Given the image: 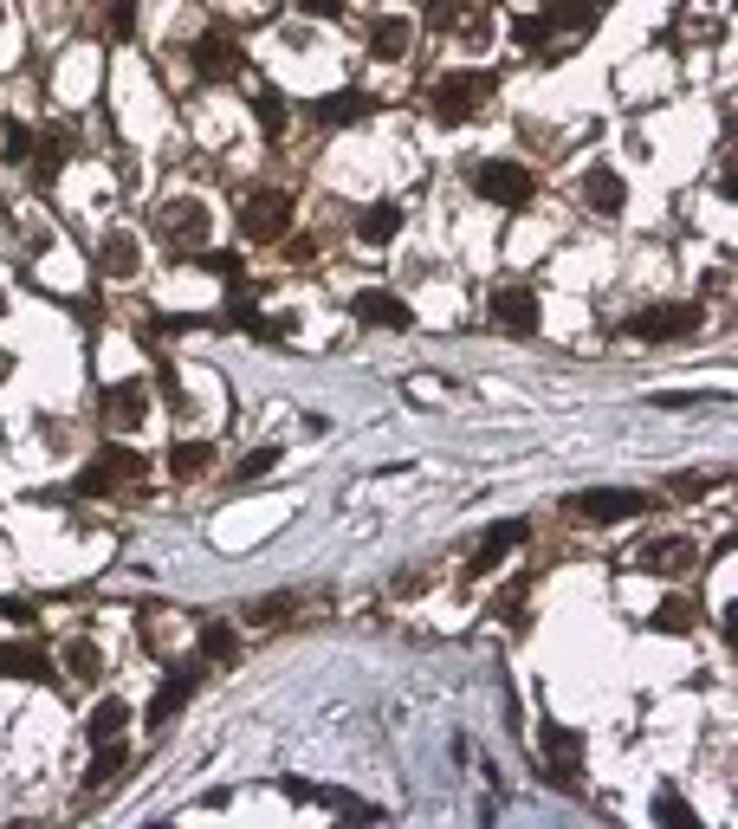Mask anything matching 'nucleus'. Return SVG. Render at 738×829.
<instances>
[{
    "label": "nucleus",
    "instance_id": "obj_1",
    "mask_svg": "<svg viewBox=\"0 0 738 829\" xmlns=\"http://www.w3.org/2000/svg\"><path fill=\"white\" fill-rule=\"evenodd\" d=\"M648 512V492L635 487H590V492H570L564 499V519L570 526H616V519H641Z\"/></svg>",
    "mask_w": 738,
    "mask_h": 829
},
{
    "label": "nucleus",
    "instance_id": "obj_2",
    "mask_svg": "<svg viewBox=\"0 0 738 829\" xmlns=\"http://www.w3.org/2000/svg\"><path fill=\"white\" fill-rule=\"evenodd\" d=\"M473 189H480L492 208H525L531 189H538V176H531L525 162H512V156H492V162L473 169Z\"/></svg>",
    "mask_w": 738,
    "mask_h": 829
},
{
    "label": "nucleus",
    "instance_id": "obj_3",
    "mask_svg": "<svg viewBox=\"0 0 738 829\" xmlns=\"http://www.w3.org/2000/svg\"><path fill=\"white\" fill-rule=\"evenodd\" d=\"M98 421L111 428V435H130V428H143L149 421V382H104L98 389Z\"/></svg>",
    "mask_w": 738,
    "mask_h": 829
},
{
    "label": "nucleus",
    "instance_id": "obj_4",
    "mask_svg": "<svg viewBox=\"0 0 738 829\" xmlns=\"http://www.w3.org/2000/svg\"><path fill=\"white\" fill-rule=\"evenodd\" d=\"M700 331V304H648L628 318V338L641 343H667V338H694Z\"/></svg>",
    "mask_w": 738,
    "mask_h": 829
},
{
    "label": "nucleus",
    "instance_id": "obj_5",
    "mask_svg": "<svg viewBox=\"0 0 738 829\" xmlns=\"http://www.w3.org/2000/svg\"><path fill=\"white\" fill-rule=\"evenodd\" d=\"M486 91H492L486 72H447L441 84H435V117H441V123H467V117L486 104Z\"/></svg>",
    "mask_w": 738,
    "mask_h": 829
},
{
    "label": "nucleus",
    "instance_id": "obj_6",
    "mask_svg": "<svg viewBox=\"0 0 738 829\" xmlns=\"http://www.w3.org/2000/svg\"><path fill=\"white\" fill-rule=\"evenodd\" d=\"M286 227H292V201H286L279 189L247 194V208H240V233H247L253 247H266V240H286Z\"/></svg>",
    "mask_w": 738,
    "mask_h": 829
},
{
    "label": "nucleus",
    "instance_id": "obj_7",
    "mask_svg": "<svg viewBox=\"0 0 738 829\" xmlns=\"http://www.w3.org/2000/svg\"><path fill=\"white\" fill-rule=\"evenodd\" d=\"M195 687H201V661L169 668V680H162V687H156V700H149V726H169V719L182 713L188 700H195Z\"/></svg>",
    "mask_w": 738,
    "mask_h": 829
},
{
    "label": "nucleus",
    "instance_id": "obj_8",
    "mask_svg": "<svg viewBox=\"0 0 738 829\" xmlns=\"http://www.w3.org/2000/svg\"><path fill=\"white\" fill-rule=\"evenodd\" d=\"M188 59H195V72L208 78V84H227V78H240V46L227 33H201L188 46Z\"/></svg>",
    "mask_w": 738,
    "mask_h": 829
},
{
    "label": "nucleus",
    "instance_id": "obj_9",
    "mask_svg": "<svg viewBox=\"0 0 738 829\" xmlns=\"http://www.w3.org/2000/svg\"><path fill=\"white\" fill-rule=\"evenodd\" d=\"M635 565L655 570V577H687V565H694V538H680V531H661V538H648V545L635 551Z\"/></svg>",
    "mask_w": 738,
    "mask_h": 829
},
{
    "label": "nucleus",
    "instance_id": "obj_10",
    "mask_svg": "<svg viewBox=\"0 0 738 829\" xmlns=\"http://www.w3.org/2000/svg\"><path fill=\"white\" fill-rule=\"evenodd\" d=\"M156 233H162V240H176V247H188V253H195V247L208 240V208H201V201H169V208L156 214Z\"/></svg>",
    "mask_w": 738,
    "mask_h": 829
},
{
    "label": "nucleus",
    "instance_id": "obj_11",
    "mask_svg": "<svg viewBox=\"0 0 738 829\" xmlns=\"http://www.w3.org/2000/svg\"><path fill=\"white\" fill-rule=\"evenodd\" d=\"M350 311H357V324H376V331H408L415 324V311H408V299H396V292H357L350 299Z\"/></svg>",
    "mask_w": 738,
    "mask_h": 829
},
{
    "label": "nucleus",
    "instance_id": "obj_12",
    "mask_svg": "<svg viewBox=\"0 0 738 829\" xmlns=\"http://www.w3.org/2000/svg\"><path fill=\"white\" fill-rule=\"evenodd\" d=\"M584 208H590V214H602V221H616V214L628 208V182L609 169V162H596L590 176H584Z\"/></svg>",
    "mask_w": 738,
    "mask_h": 829
},
{
    "label": "nucleus",
    "instance_id": "obj_13",
    "mask_svg": "<svg viewBox=\"0 0 738 829\" xmlns=\"http://www.w3.org/2000/svg\"><path fill=\"white\" fill-rule=\"evenodd\" d=\"M98 272H104V279H137V272H143V240H137L130 227L104 233V247H98Z\"/></svg>",
    "mask_w": 738,
    "mask_h": 829
},
{
    "label": "nucleus",
    "instance_id": "obj_14",
    "mask_svg": "<svg viewBox=\"0 0 738 829\" xmlns=\"http://www.w3.org/2000/svg\"><path fill=\"white\" fill-rule=\"evenodd\" d=\"M492 318H499V331L531 338V331H538V299H531L525 286H499V292H492Z\"/></svg>",
    "mask_w": 738,
    "mask_h": 829
},
{
    "label": "nucleus",
    "instance_id": "obj_15",
    "mask_svg": "<svg viewBox=\"0 0 738 829\" xmlns=\"http://www.w3.org/2000/svg\"><path fill=\"white\" fill-rule=\"evenodd\" d=\"M518 545H525V519H499V526L480 538V551H473L467 577H486V570H499V558H506V551H518Z\"/></svg>",
    "mask_w": 738,
    "mask_h": 829
},
{
    "label": "nucleus",
    "instance_id": "obj_16",
    "mask_svg": "<svg viewBox=\"0 0 738 829\" xmlns=\"http://www.w3.org/2000/svg\"><path fill=\"white\" fill-rule=\"evenodd\" d=\"M33 176H39V189H52L59 176H66V162H72V130H46V143H33Z\"/></svg>",
    "mask_w": 738,
    "mask_h": 829
},
{
    "label": "nucleus",
    "instance_id": "obj_17",
    "mask_svg": "<svg viewBox=\"0 0 738 829\" xmlns=\"http://www.w3.org/2000/svg\"><path fill=\"white\" fill-rule=\"evenodd\" d=\"M286 797H298V803H325V810H337V817H357V823H369V817H382L376 803H363V797H350V791H318V785H286Z\"/></svg>",
    "mask_w": 738,
    "mask_h": 829
},
{
    "label": "nucleus",
    "instance_id": "obj_18",
    "mask_svg": "<svg viewBox=\"0 0 738 829\" xmlns=\"http://www.w3.org/2000/svg\"><path fill=\"white\" fill-rule=\"evenodd\" d=\"M545 758H551L557 785H570L577 765H584V732H570V726H545Z\"/></svg>",
    "mask_w": 738,
    "mask_h": 829
},
{
    "label": "nucleus",
    "instance_id": "obj_19",
    "mask_svg": "<svg viewBox=\"0 0 738 829\" xmlns=\"http://www.w3.org/2000/svg\"><path fill=\"white\" fill-rule=\"evenodd\" d=\"M311 111H318V123H369V117H376V98H369V91H331V98H318Z\"/></svg>",
    "mask_w": 738,
    "mask_h": 829
},
{
    "label": "nucleus",
    "instance_id": "obj_20",
    "mask_svg": "<svg viewBox=\"0 0 738 829\" xmlns=\"http://www.w3.org/2000/svg\"><path fill=\"white\" fill-rule=\"evenodd\" d=\"M408 46H415V20H402V13H382L369 27V52L376 59H408Z\"/></svg>",
    "mask_w": 738,
    "mask_h": 829
},
{
    "label": "nucleus",
    "instance_id": "obj_21",
    "mask_svg": "<svg viewBox=\"0 0 738 829\" xmlns=\"http://www.w3.org/2000/svg\"><path fill=\"white\" fill-rule=\"evenodd\" d=\"M123 765H130L123 739H98V746H91V765H84V791H111Z\"/></svg>",
    "mask_w": 738,
    "mask_h": 829
},
{
    "label": "nucleus",
    "instance_id": "obj_22",
    "mask_svg": "<svg viewBox=\"0 0 738 829\" xmlns=\"http://www.w3.org/2000/svg\"><path fill=\"white\" fill-rule=\"evenodd\" d=\"M0 680H46V648L39 641H0Z\"/></svg>",
    "mask_w": 738,
    "mask_h": 829
},
{
    "label": "nucleus",
    "instance_id": "obj_23",
    "mask_svg": "<svg viewBox=\"0 0 738 829\" xmlns=\"http://www.w3.org/2000/svg\"><path fill=\"white\" fill-rule=\"evenodd\" d=\"M123 726H130V700H117V693H104V700H98V707L84 713V739L98 746V739H117Z\"/></svg>",
    "mask_w": 738,
    "mask_h": 829
},
{
    "label": "nucleus",
    "instance_id": "obj_24",
    "mask_svg": "<svg viewBox=\"0 0 738 829\" xmlns=\"http://www.w3.org/2000/svg\"><path fill=\"white\" fill-rule=\"evenodd\" d=\"M396 233H402V208H396V201H376L363 221H357V240H369V247H389Z\"/></svg>",
    "mask_w": 738,
    "mask_h": 829
},
{
    "label": "nucleus",
    "instance_id": "obj_25",
    "mask_svg": "<svg viewBox=\"0 0 738 829\" xmlns=\"http://www.w3.org/2000/svg\"><path fill=\"white\" fill-rule=\"evenodd\" d=\"M91 467H98L111 487H123V480H137V473H143L149 460H143L137 448H98V460H91Z\"/></svg>",
    "mask_w": 738,
    "mask_h": 829
},
{
    "label": "nucleus",
    "instance_id": "obj_26",
    "mask_svg": "<svg viewBox=\"0 0 738 829\" xmlns=\"http://www.w3.org/2000/svg\"><path fill=\"white\" fill-rule=\"evenodd\" d=\"M208 467H215V448H208V441H176V448H169V473H176V480H201Z\"/></svg>",
    "mask_w": 738,
    "mask_h": 829
},
{
    "label": "nucleus",
    "instance_id": "obj_27",
    "mask_svg": "<svg viewBox=\"0 0 738 829\" xmlns=\"http://www.w3.org/2000/svg\"><path fill=\"white\" fill-rule=\"evenodd\" d=\"M59 661H66V668H72L78 680H98V675H104V648H98L91 636H72V641H66V655H59Z\"/></svg>",
    "mask_w": 738,
    "mask_h": 829
},
{
    "label": "nucleus",
    "instance_id": "obj_28",
    "mask_svg": "<svg viewBox=\"0 0 738 829\" xmlns=\"http://www.w3.org/2000/svg\"><path fill=\"white\" fill-rule=\"evenodd\" d=\"M233 655H240L233 622H201V661H233Z\"/></svg>",
    "mask_w": 738,
    "mask_h": 829
},
{
    "label": "nucleus",
    "instance_id": "obj_29",
    "mask_svg": "<svg viewBox=\"0 0 738 829\" xmlns=\"http://www.w3.org/2000/svg\"><path fill=\"white\" fill-rule=\"evenodd\" d=\"M648 629H661V636H687V629H694V603H687V597H667V603L648 616Z\"/></svg>",
    "mask_w": 738,
    "mask_h": 829
},
{
    "label": "nucleus",
    "instance_id": "obj_30",
    "mask_svg": "<svg viewBox=\"0 0 738 829\" xmlns=\"http://www.w3.org/2000/svg\"><path fill=\"white\" fill-rule=\"evenodd\" d=\"M253 111H259V130H266V137H286V98H279L272 84L253 91Z\"/></svg>",
    "mask_w": 738,
    "mask_h": 829
},
{
    "label": "nucleus",
    "instance_id": "obj_31",
    "mask_svg": "<svg viewBox=\"0 0 738 829\" xmlns=\"http://www.w3.org/2000/svg\"><path fill=\"white\" fill-rule=\"evenodd\" d=\"M551 33H557L551 13H518V20H512V39H518V46H531V52H538V46H551Z\"/></svg>",
    "mask_w": 738,
    "mask_h": 829
},
{
    "label": "nucleus",
    "instance_id": "obj_32",
    "mask_svg": "<svg viewBox=\"0 0 738 829\" xmlns=\"http://www.w3.org/2000/svg\"><path fill=\"white\" fill-rule=\"evenodd\" d=\"M655 823H680V829H694L700 817H694V803L680 791H655Z\"/></svg>",
    "mask_w": 738,
    "mask_h": 829
},
{
    "label": "nucleus",
    "instance_id": "obj_33",
    "mask_svg": "<svg viewBox=\"0 0 738 829\" xmlns=\"http://www.w3.org/2000/svg\"><path fill=\"white\" fill-rule=\"evenodd\" d=\"M467 20H473V7H467V0H435V7H428V27H441V33L467 27Z\"/></svg>",
    "mask_w": 738,
    "mask_h": 829
},
{
    "label": "nucleus",
    "instance_id": "obj_34",
    "mask_svg": "<svg viewBox=\"0 0 738 829\" xmlns=\"http://www.w3.org/2000/svg\"><path fill=\"white\" fill-rule=\"evenodd\" d=\"M104 33H111V39L137 33V0H111V7H104Z\"/></svg>",
    "mask_w": 738,
    "mask_h": 829
},
{
    "label": "nucleus",
    "instance_id": "obj_35",
    "mask_svg": "<svg viewBox=\"0 0 738 829\" xmlns=\"http://www.w3.org/2000/svg\"><path fill=\"white\" fill-rule=\"evenodd\" d=\"M195 266H201V272H215V279H227V286L240 279V253H221V247H215V253H201V247H195Z\"/></svg>",
    "mask_w": 738,
    "mask_h": 829
},
{
    "label": "nucleus",
    "instance_id": "obj_36",
    "mask_svg": "<svg viewBox=\"0 0 738 829\" xmlns=\"http://www.w3.org/2000/svg\"><path fill=\"white\" fill-rule=\"evenodd\" d=\"M33 130H27V123H7V130H0V150H7V162H27V156H33Z\"/></svg>",
    "mask_w": 738,
    "mask_h": 829
},
{
    "label": "nucleus",
    "instance_id": "obj_37",
    "mask_svg": "<svg viewBox=\"0 0 738 829\" xmlns=\"http://www.w3.org/2000/svg\"><path fill=\"white\" fill-rule=\"evenodd\" d=\"M292 609H298L292 590H272V597H259V603H253V622H279V616H292Z\"/></svg>",
    "mask_w": 738,
    "mask_h": 829
},
{
    "label": "nucleus",
    "instance_id": "obj_38",
    "mask_svg": "<svg viewBox=\"0 0 738 829\" xmlns=\"http://www.w3.org/2000/svg\"><path fill=\"white\" fill-rule=\"evenodd\" d=\"M272 467H279V448H253L247 460H240V480H266Z\"/></svg>",
    "mask_w": 738,
    "mask_h": 829
},
{
    "label": "nucleus",
    "instance_id": "obj_39",
    "mask_svg": "<svg viewBox=\"0 0 738 829\" xmlns=\"http://www.w3.org/2000/svg\"><path fill=\"white\" fill-rule=\"evenodd\" d=\"M292 7L305 20H337V13H343V0H292Z\"/></svg>",
    "mask_w": 738,
    "mask_h": 829
},
{
    "label": "nucleus",
    "instance_id": "obj_40",
    "mask_svg": "<svg viewBox=\"0 0 738 829\" xmlns=\"http://www.w3.org/2000/svg\"><path fill=\"white\" fill-rule=\"evenodd\" d=\"M0 616H7V622H27V616H33V609L20 603V597H0Z\"/></svg>",
    "mask_w": 738,
    "mask_h": 829
},
{
    "label": "nucleus",
    "instance_id": "obj_41",
    "mask_svg": "<svg viewBox=\"0 0 738 829\" xmlns=\"http://www.w3.org/2000/svg\"><path fill=\"white\" fill-rule=\"evenodd\" d=\"M0 318H7V292H0Z\"/></svg>",
    "mask_w": 738,
    "mask_h": 829
}]
</instances>
